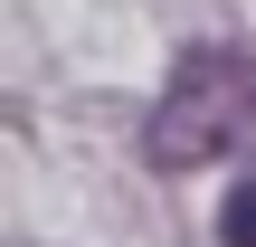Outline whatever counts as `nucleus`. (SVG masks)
I'll use <instances>...</instances> for the list:
<instances>
[{"mask_svg": "<svg viewBox=\"0 0 256 247\" xmlns=\"http://www.w3.org/2000/svg\"><path fill=\"white\" fill-rule=\"evenodd\" d=\"M218 238H228V247H256V171L228 181V219H218Z\"/></svg>", "mask_w": 256, "mask_h": 247, "instance_id": "2", "label": "nucleus"}, {"mask_svg": "<svg viewBox=\"0 0 256 247\" xmlns=\"http://www.w3.org/2000/svg\"><path fill=\"white\" fill-rule=\"evenodd\" d=\"M142 152L152 171H200V162L256 152V48H190L171 86L152 95Z\"/></svg>", "mask_w": 256, "mask_h": 247, "instance_id": "1", "label": "nucleus"}]
</instances>
